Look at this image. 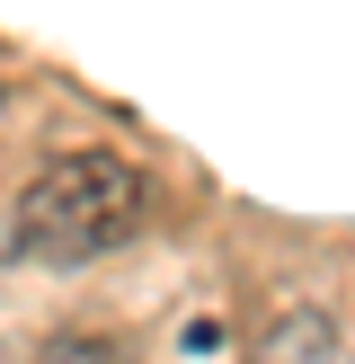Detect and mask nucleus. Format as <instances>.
Instances as JSON below:
<instances>
[{
    "mask_svg": "<svg viewBox=\"0 0 355 364\" xmlns=\"http://www.w3.org/2000/svg\"><path fill=\"white\" fill-rule=\"evenodd\" d=\"M151 223V178L116 151H53L9 205L18 267H89Z\"/></svg>",
    "mask_w": 355,
    "mask_h": 364,
    "instance_id": "nucleus-1",
    "label": "nucleus"
}]
</instances>
